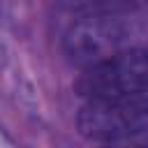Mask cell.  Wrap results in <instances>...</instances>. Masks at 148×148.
<instances>
[{"label": "cell", "instance_id": "cell-2", "mask_svg": "<svg viewBox=\"0 0 148 148\" xmlns=\"http://www.w3.org/2000/svg\"><path fill=\"white\" fill-rule=\"evenodd\" d=\"M76 90L88 102L148 92V51H116L104 60L88 65L76 81Z\"/></svg>", "mask_w": 148, "mask_h": 148}, {"label": "cell", "instance_id": "cell-1", "mask_svg": "<svg viewBox=\"0 0 148 148\" xmlns=\"http://www.w3.org/2000/svg\"><path fill=\"white\" fill-rule=\"evenodd\" d=\"M76 125L86 139L120 143L148 132V92L130 97L90 99L81 106Z\"/></svg>", "mask_w": 148, "mask_h": 148}, {"label": "cell", "instance_id": "cell-3", "mask_svg": "<svg viewBox=\"0 0 148 148\" xmlns=\"http://www.w3.org/2000/svg\"><path fill=\"white\" fill-rule=\"evenodd\" d=\"M109 148H148V143H141L136 139H130V141H120V143H111Z\"/></svg>", "mask_w": 148, "mask_h": 148}]
</instances>
